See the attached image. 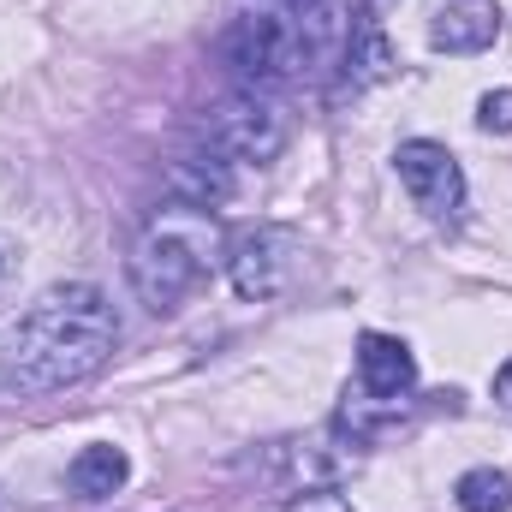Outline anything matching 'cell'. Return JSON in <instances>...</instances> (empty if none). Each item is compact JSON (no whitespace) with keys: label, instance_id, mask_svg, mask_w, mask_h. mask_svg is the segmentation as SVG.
I'll use <instances>...</instances> for the list:
<instances>
[{"label":"cell","instance_id":"5bb4252c","mask_svg":"<svg viewBox=\"0 0 512 512\" xmlns=\"http://www.w3.org/2000/svg\"><path fill=\"white\" fill-rule=\"evenodd\" d=\"M286 512H352V501H340L334 489H304Z\"/></svg>","mask_w":512,"mask_h":512},{"label":"cell","instance_id":"52a82bcc","mask_svg":"<svg viewBox=\"0 0 512 512\" xmlns=\"http://www.w3.org/2000/svg\"><path fill=\"white\" fill-rule=\"evenodd\" d=\"M358 387L370 405L393 411L411 387H417V358L399 334H364L358 340Z\"/></svg>","mask_w":512,"mask_h":512},{"label":"cell","instance_id":"8992f818","mask_svg":"<svg viewBox=\"0 0 512 512\" xmlns=\"http://www.w3.org/2000/svg\"><path fill=\"white\" fill-rule=\"evenodd\" d=\"M393 167H399V185L411 191V203H417L429 221L453 227V221L465 215V167H459V155H453L447 143L405 137V143L393 149Z\"/></svg>","mask_w":512,"mask_h":512},{"label":"cell","instance_id":"9c48e42d","mask_svg":"<svg viewBox=\"0 0 512 512\" xmlns=\"http://www.w3.org/2000/svg\"><path fill=\"white\" fill-rule=\"evenodd\" d=\"M501 36V6L495 0H447L429 24V48L441 54H483Z\"/></svg>","mask_w":512,"mask_h":512},{"label":"cell","instance_id":"7a4b0ae2","mask_svg":"<svg viewBox=\"0 0 512 512\" xmlns=\"http://www.w3.org/2000/svg\"><path fill=\"white\" fill-rule=\"evenodd\" d=\"M221 251H227V233H221L215 209L161 203V209L137 227L131 256H126L137 304L155 310V316H173V310L221 268Z\"/></svg>","mask_w":512,"mask_h":512},{"label":"cell","instance_id":"2e32d148","mask_svg":"<svg viewBox=\"0 0 512 512\" xmlns=\"http://www.w3.org/2000/svg\"><path fill=\"white\" fill-rule=\"evenodd\" d=\"M262 6H304V0H262Z\"/></svg>","mask_w":512,"mask_h":512},{"label":"cell","instance_id":"30bf717a","mask_svg":"<svg viewBox=\"0 0 512 512\" xmlns=\"http://www.w3.org/2000/svg\"><path fill=\"white\" fill-rule=\"evenodd\" d=\"M393 66H399V54H393V42H387L382 18H376V12H352V24H346V48H340V72H346V84H352V90H370V84L393 78Z\"/></svg>","mask_w":512,"mask_h":512},{"label":"cell","instance_id":"277c9868","mask_svg":"<svg viewBox=\"0 0 512 512\" xmlns=\"http://www.w3.org/2000/svg\"><path fill=\"white\" fill-rule=\"evenodd\" d=\"M203 143L221 149L233 167L239 161L245 167H268L292 143V120H286V108L268 90H233V96L203 108Z\"/></svg>","mask_w":512,"mask_h":512},{"label":"cell","instance_id":"ba28073f","mask_svg":"<svg viewBox=\"0 0 512 512\" xmlns=\"http://www.w3.org/2000/svg\"><path fill=\"white\" fill-rule=\"evenodd\" d=\"M239 191V173L221 149H197V155H173L167 161V203H191V209H221Z\"/></svg>","mask_w":512,"mask_h":512},{"label":"cell","instance_id":"8fae6325","mask_svg":"<svg viewBox=\"0 0 512 512\" xmlns=\"http://www.w3.org/2000/svg\"><path fill=\"white\" fill-rule=\"evenodd\" d=\"M131 477V459L114 447V441H96V447H84L72 465H66V483H72V495H84V501H108V495H120Z\"/></svg>","mask_w":512,"mask_h":512},{"label":"cell","instance_id":"5b68a950","mask_svg":"<svg viewBox=\"0 0 512 512\" xmlns=\"http://www.w3.org/2000/svg\"><path fill=\"white\" fill-rule=\"evenodd\" d=\"M298 262H304V245L292 227H274V221H251V227H233L227 233V251H221V268L233 280V292L245 304H268L280 298L292 280H298Z\"/></svg>","mask_w":512,"mask_h":512},{"label":"cell","instance_id":"6da1fadb","mask_svg":"<svg viewBox=\"0 0 512 512\" xmlns=\"http://www.w3.org/2000/svg\"><path fill=\"white\" fill-rule=\"evenodd\" d=\"M120 346V316L114 298L90 280H60L48 292H36V304L6 328L0 340V387L42 399V393H66L84 387L90 376L108 370Z\"/></svg>","mask_w":512,"mask_h":512},{"label":"cell","instance_id":"9a60e30c","mask_svg":"<svg viewBox=\"0 0 512 512\" xmlns=\"http://www.w3.org/2000/svg\"><path fill=\"white\" fill-rule=\"evenodd\" d=\"M495 399H501V405L512 411V358L501 364V370H495Z\"/></svg>","mask_w":512,"mask_h":512},{"label":"cell","instance_id":"7c38bea8","mask_svg":"<svg viewBox=\"0 0 512 512\" xmlns=\"http://www.w3.org/2000/svg\"><path fill=\"white\" fill-rule=\"evenodd\" d=\"M453 501H459V512H512V477L477 465L453 483Z\"/></svg>","mask_w":512,"mask_h":512},{"label":"cell","instance_id":"4fadbf2b","mask_svg":"<svg viewBox=\"0 0 512 512\" xmlns=\"http://www.w3.org/2000/svg\"><path fill=\"white\" fill-rule=\"evenodd\" d=\"M477 126L489 131V137H512V90H489L477 102Z\"/></svg>","mask_w":512,"mask_h":512},{"label":"cell","instance_id":"3957f363","mask_svg":"<svg viewBox=\"0 0 512 512\" xmlns=\"http://www.w3.org/2000/svg\"><path fill=\"white\" fill-rule=\"evenodd\" d=\"M215 54L239 78V90H280V84L310 78V54H304L292 6H256L245 18H233L215 36Z\"/></svg>","mask_w":512,"mask_h":512}]
</instances>
